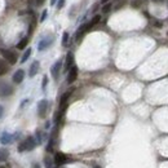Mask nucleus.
<instances>
[{
    "mask_svg": "<svg viewBox=\"0 0 168 168\" xmlns=\"http://www.w3.org/2000/svg\"><path fill=\"white\" fill-rule=\"evenodd\" d=\"M32 168H39V166H38V164H34V166H32Z\"/></svg>",
    "mask_w": 168,
    "mask_h": 168,
    "instance_id": "34",
    "label": "nucleus"
},
{
    "mask_svg": "<svg viewBox=\"0 0 168 168\" xmlns=\"http://www.w3.org/2000/svg\"><path fill=\"white\" fill-rule=\"evenodd\" d=\"M39 67H40V64H39V61H34L31 66H30V71H28V75H30V78H34L36 74H38V71H39Z\"/></svg>",
    "mask_w": 168,
    "mask_h": 168,
    "instance_id": "13",
    "label": "nucleus"
},
{
    "mask_svg": "<svg viewBox=\"0 0 168 168\" xmlns=\"http://www.w3.org/2000/svg\"><path fill=\"white\" fill-rule=\"evenodd\" d=\"M25 150H26V149H25V145H23V141H22L20 145H18V151H20V153H23Z\"/></svg>",
    "mask_w": 168,
    "mask_h": 168,
    "instance_id": "27",
    "label": "nucleus"
},
{
    "mask_svg": "<svg viewBox=\"0 0 168 168\" xmlns=\"http://www.w3.org/2000/svg\"><path fill=\"white\" fill-rule=\"evenodd\" d=\"M69 38H70V35H69V32H64V35H62V45L64 47H66L67 44H69Z\"/></svg>",
    "mask_w": 168,
    "mask_h": 168,
    "instance_id": "19",
    "label": "nucleus"
},
{
    "mask_svg": "<svg viewBox=\"0 0 168 168\" xmlns=\"http://www.w3.org/2000/svg\"><path fill=\"white\" fill-rule=\"evenodd\" d=\"M12 138H13V136H12V134H9L8 132H2V133H0V142H2L3 145H8V143H11Z\"/></svg>",
    "mask_w": 168,
    "mask_h": 168,
    "instance_id": "12",
    "label": "nucleus"
},
{
    "mask_svg": "<svg viewBox=\"0 0 168 168\" xmlns=\"http://www.w3.org/2000/svg\"><path fill=\"white\" fill-rule=\"evenodd\" d=\"M47 110H48V101L40 100L39 104H38V115H39V118H45Z\"/></svg>",
    "mask_w": 168,
    "mask_h": 168,
    "instance_id": "4",
    "label": "nucleus"
},
{
    "mask_svg": "<svg viewBox=\"0 0 168 168\" xmlns=\"http://www.w3.org/2000/svg\"><path fill=\"white\" fill-rule=\"evenodd\" d=\"M9 71V64L5 60H0V76L5 75Z\"/></svg>",
    "mask_w": 168,
    "mask_h": 168,
    "instance_id": "14",
    "label": "nucleus"
},
{
    "mask_svg": "<svg viewBox=\"0 0 168 168\" xmlns=\"http://www.w3.org/2000/svg\"><path fill=\"white\" fill-rule=\"evenodd\" d=\"M23 145H25V149L27 151H31L34 147H35L36 145V140H35V137H32V136H28L26 137L25 140H23Z\"/></svg>",
    "mask_w": 168,
    "mask_h": 168,
    "instance_id": "8",
    "label": "nucleus"
},
{
    "mask_svg": "<svg viewBox=\"0 0 168 168\" xmlns=\"http://www.w3.org/2000/svg\"><path fill=\"white\" fill-rule=\"evenodd\" d=\"M154 3H163V0H153Z\"/></svg>",
    "mask_w": 168,
    "mask_h": 168,
    "instance_id": "33",
    "label": "nucleus"
},
{
    "mask_svg": "<svg viewBox=\"0 0 168 168\" xmlns=\"http://www.w3.org/2000/svg\"><path fill=\"white\" fill-rule=\"evenodd\" d=\"M8 156H9V151H8V149H4V147L0 149V162L7 160V159H8Z\"/></svg>",
    "mask_w": 168,
    "mask_h": 168,
    "instance_id": "16",
    "label": "nucleus"
},
{
    "mask_svg": "<svg viewBox=\"0 0 168 168\" xmlns=\"http://www.w3.org/2000/svg\"><path fill=\"white\" fill-rule=\"evenodd\" d=\"M113 9V3H106V4H104L102 5V9H101V11H102V13L104 14H106V13H109L110 11H111Z\"/></svg>",
    "mask_w": 168,
    "mask_h": 168,
    "instance_id": "17",
    "label": "nucleus"
},
{
    "mask_svg": "<svg viewBox=\"0 0 168 168\" xmlns=\"http://www.w3.org/2000/svg\"><path fill=\"white\" fill-rule=\"evenodd\" d=\"M167 36H168V31H167Z\"/></svg>",
    "mask_w": 168,
    "mask_h": 168,
    "instance_id": "36",
    "label": "nucleus"
},
{
    "mask_svg": "<svg viewBox=\"0 0 168 168\" xmlns=\"http://www.w3.org/2000/svg\"><path fill=\"white\" fill-rule=\"evenodd\" d=\"M66 162H67V156L64 154V153H56L54 163H56L57 166H62V164H65Z\"/></svg>",
    "mask_w": 168,
    "mask_h": 168,
    "instance_id": "11",
    "label": "nucleus"
},
{
    "mask_svg": "<svg viewBox=\"0 0 168 168\" xmlns=\"http://www.w3.org/2000/svg\"><path fill=\"white\" fill-rule=\"evenodd\" d=\"M47 14H48V12H47V9L45 11H43V13H41V18H40V22H43L47 18Z\"/></svg>",
    "mask_w": 168,
    "mask_h": 168,
    "instance_id": "28",
    "label": "nucleus"
},
{
    "mask_svg": "<svg viewBox=\"0 0 168 168\" xmlns=\"http://www.w3.org/2000/svg\"><path fill=\"white\" fill-rule=\"evenodd\" d=\"M3 114H4V107L2 106V105H0V118L3 117Z\"/></svg>",
    "mask_w": 168,
    "mask_h": 168,
    "instance_id": "30",
    "label": "nucleus"
},
{
    "mask_svg": "<svg viewBox=\"0 0 168 168\" xmlns=\"http://www.w3.org/2000/svg\"><path fill=\"white\" fill-rule=\"evenodd\" d=\"M0 168H5V167H4V166H0Z\"/></svg>",
    "mask_w": 168,
    "mask_h": 168,
    "instance_id": "35",
    "label": "nucleus"
},
{
    "mask_svg": "<svg viewBox=\"0 0 168 168\" xmlns=\"http://www.w3.org/2000/svg\"><path fill=\"white\" fill-rule=\"evenodd\" d=\"M93 26L91 25V22H88V23H84V25H81L78 30H76V32H75V40L76 41H79L81 38L84 36V34L87 32V31H89L91 28H92Z\"/></svg>",
    "mask_w": 168,
    "mask_h": 168,
    "instance_id": "3",
    "label": "nucleus"
},
{
    "mask_svg": "<svg viewBox=\"0 0 168 168\" xmlns=\"http://www.w3.org/2000/svg\"><path fill=\"white\" fill-rule=\"evenodd\" d=\"M110 2V0H101V3H102V4H106V3H109Z\"/></svg>",
    "mask_w": 168,
    "mask_h": 168,
    "instance_id": "32",
    "label": "nucleus"
},
{
    "mask_svg": "<svg viewBox=\"0 0 168 168\" xmlns=\"http://www.w3.org/2000/svg\"><path fill=\"white\" fill-rule=\"evenodd\" d=\"M44 164H45V168H52V160L48 156L44 158Z\"/></svg>",
    "mask_w": 168,
    "mask_h": 168,
    "instance_id": "23",
    "label": "nucleus"
},
{
    "mask_svg": "<svg viewBox=\"0 0 168 168\" xmlns=\"http://www.w3.org/2000/svg\"><path fill=\"white\" fill-rule=\"evenodd\" d=\"M36 143H41V134H40V131H36Z\"/></svg>",
    "mask_w": 168,
    "mask_h": 168,
    "instance_id": "25",
    "label": "nucleus"
},
{
    "mask_svg": "<svg viewBox=\"0 0 168 168\" xmlns=\"http://www.w3.org/2000/svg\"><path fill=\"white\" fill-rule=\"evenodd\" d=\"M34 2H35V5L40 7V5H43V4H44L45 0H34Z\"/></svg>",
    "mask_w": 168,
    "mask_h": 168,
    "instance_id": "29",
    "label": "nucleus"
},
{
    "mask_svg": "<svg viewBox=\"0 0 168 168\" xmlns=\"http://www.w3.org/2000/svg\"><path fill=\"white\" fill-rule=\"evenodd\" d=\"M47 84H48V76L45 75V76H43V83H41V88H43V89H45Z\"/></svg>",
    "mask_w": 168,
    "mask_h": 168,
    "instance_id": "24",
    "label": "nucleus"
},
{
    "mask_svg": "<svg viewBox=\"0 0 168 168\" xmlns=\"http://www.w3.org/2000/svg\"><path fill=\"white\" fill-rule=\"evenodd\" d=\"M13 94V87L11 84L5 83H0V97H9V96Z\"/></svg>",
    "mask_w": 168,
    "mask_h": 168,
    "instance_id": "2",
    "label": "nucleus"
},
{
    "mask_svg": "<svg viewBox=\"0 0 168 168\" xmlns=\"http://www.w3.org/2000/svg\"><path fill=\"white\" fill-rule=\"evenodd\" d=\"M73 66H74V54L71 53V52H69V53L66 54V60H65L64 69H65V71H69Z\"/></svg>",
    "mask_w": 168,
    "mask_h": 168,
    "instance_id": "10",
    "label": "nucleus"
},
{
    "mask_svg": "<svg viewBox=\"0 0 168 168\" xmlns=\"http://www.w3.org/2000/svg\"><path fill=\"white\" fill-rule=\"evenodd\" d=\"M61 67H62V61H56L53 64V66L51 67V74H52V76H53L54 79H58Z\"/></svg>",
    "mask_w": 168,
    "mask_h": 168,
    "instance_id": "7",
    "label": "nucleus"
},
{
    "mask_svg": "<svg viewBox=\"0 0 168 168\" xmlns=\"http://www.w3.org/2000/svg\"><path fill=\"white\" fill-rule=\"evenodd\" d=\"M76 79H78V67L74 65L69 71H67V79L66 80L69 84H73Z\"/></svg>",
    "mask_w": 168,
    "mask_h": 168,
    "instance_id": "5",
    "label": "nucleus"
},
{
    "mask_svg": "<svg viewBox=\"0 0 168 168\" xmlns=\"http://www.w3.org/2000/svg\"><path fill=\"white\" fill-rule=\"evenodd\" d=\"M23 79H25V71H23L22 69H18L16 73L13 74V78H12L14 84H21Z\"/></svg>",
    "mask_w": 168,
    "mask_h": 168,
    "instance_id": "9",
    "label": "nucleus"
},
{
    "mask_svg": "<svg viewBox=\"0 0 168 168\" xmlns=\"http://www.w3.org/2000/svg\"><path fill=\"white\" fill-rule=\"evenodd\" d=\"M56 2H57V0H51V5H54Z\"/></svg>",
    "mask_w": 168,
    "mask_h": 168,
    "instance_id": "31",
    "label": "nucleus"
},
{
    "mask_svg": "<svg viewBox=\"0 0 168 168\" xmlns=\"http://www.w3.org/2000/svg\"><path fill=\"white\" fill-rule=\"evenodd\" d=\"M0 53H2V56L4 57V60H5L9 65H14L17 62V54L14 53L13 51L2 49V51H0Z\"/></svg>",
    "mask_w": 168,
    "mask_h": 168,
    "instance_id": "1",
    "label": "nucleus"
},
{
    "mask_svg": "<svg viewBox=\"0 0 168 168\" xmlns=\"http://www.w3.org/2000/svg\"><path fill=\"white\" fill-rule=\"evenodd\" d=\"M53 36H47V38H44V39H41L40 41H39V45H38V49L39 51H44V49H47L48 47H49L52 43H53Z\"/></svg>",
    "mask_w": 168,
    "mask_h": 168,
    "instance_id": "6",
    "label": "nucleus"
},
{
    "mask_svg": "<svg viewBox=\"0 0 168 168\" xmlns=\"http://www.w3.org/2000/svg\"><path fill=\"white\" fill-rule=\"evenodd\" d=\"M141 4H142V0H132L131 2V5L133 8H140Z\"/></svg>",
    "mask_w": 168,
    "mask_h": 168,
    "instance_id": "22",
    "label": "nucleus"
},
{
    "mask_svg": "<svg viewBox=\"0 0 168 168\" xmlns=\"http://www.w3.org/2000/svg\"><path fill=\"white\" fill-rule=\"evenodd\" d=\"M30 56H31V48H27L26 52L23 53V56L21 57V62H22V64H25V62L28 60V57H30Z\"/></svg>",
    "mask_w": 168,
    "mask_h": 168,
    "instance_id": "18",
    "label": "nucleus"
},
{
    "mask_svg": "<svg viewBox=\"0 0 168 168\" xmlns=\"http://www.w3.org/2000/svg\"><path fill=\"white\" fill-rule=\"evenodd\" d=\"M100 21H101V14H96V16H94L89 22H91V25H92V26H96Z\"/></svg>",
    "mask_w": 168,
    "mask_h": 168,
    "instance_id": "20",
    "label": "nucleus"
},
{
    "mask_svg": "<svg viewBox=\"0 0 168 168\" xmlns=\"http://www.w3.org/2000/svg\"><path fill=\"white\" fill-rule=\"evenodd\" d=\"M27 44H28V38H23V39H21L20 41H18V44H17V49H20V51L25 49V48L27 47Z\"/></svg>",
    "mask_w": 168,
    "mask_h": 168,
    "instance_id": "15",
    "label": "nucleus"
},
{
    "mask_svg": "<svg viewBox=\"0 0 168 168\" xmlns=\"http://www.w3.org/2000/svg\"><path fill=\"white\" fill-rule=\"evenodd\" d=\"M65 2H66V0H58V3H57V8H58V9L64 8V5H65Z\"/></svg>",
    "mask_w": 168,
    "mask_h": 168,
    "instance_id": "26",
    "label": "nucleus"
},
{
    "mask_svg": "<svg viewBox=\"0 0 168 168\" xmlns=\"http://www.w3.org/2000/svg\"><path fill=\"white\" fill-rule=\"evenodd\" d=\"M151 23H153V26H155L156 28L163 27V21L156 20V18H153V20H151Z\"/></svg>",
    "mask_w": 168,
    "mask_h": 168,
    "instance_id": "21",
    "label": "nucleus"
}]
</instances>
